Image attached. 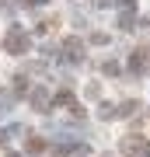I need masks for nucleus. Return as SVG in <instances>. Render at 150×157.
<instances>
[{
  "label": "nucleus",
  "instance_id": "f257e3e1",
  "mask_svg": "<svg viewBox=\"0 0 150 157\" xmlns=\"http://www.w3.org/2000/svg\"><path fill=\"white\" fill-rule=\"evenodd\" d=\"M4 45H7V52H11V56H25L28 52V35H25V28H14L7 32V39H4Z\"/></svg>",
  "mask_w": 150,
  "mask_h": 157
},
{
  "label": "nucleus",
  "instance_id": "f03ea898",
  "mask_svg": "<svg viewBox=\"0 0 150 157\" xmlns=\"http://www.w3.org/2000/svg\"><path fill=\"white\" fill-rule=\"evenodd\" d=\"M63 52H67V59L80 63V59H84V45H80V39H67V42H63Z\"/></svg>",
  "mask_w": 150,
  "mask_h": 157
},
{
  "label": "nucleus",
  "instance_id": "7ed1b4c3",
  "mask_svg": "<svg viewBox=\"0 0 150 157\" xmlns=\"http://www.w3.org/2000/svg\"><path fill=\"white\" fill-rule=\"evenodd\" d=\"M143 67H147V49H136V52H133V59H129V70H136V73H140Z\"/></svg>",
  "mask_w": 150,
  "mask_h": 157
},
{
  "label": "nucleus",
  "instance_id": "20e7f679",
  "mask_svg": "<svg viewBox=\"0 0 150 157\" xmlns=\"http://www.w3.org/2000/svg\"><path fill=\"white\" fill-rule=\"evenodd\" d=\"M52 105H73V94H70V91H60V94H56V101H52Z\"/></svg>",
  "mask_w": 150,
  "mask_h": 157
},
{
  "label": "nucleus",
  "instance_id": "39448f33",
  "mask_svg": "<svg viewBox=\"0 0 150 157\" xmlns=\"http://www.w3.org/2000/svg\"><path fill=\"white\" fill-rule=\"evenodd\" d=\"M25 91H28V80L17 77V80H14V94H25Z\"/></svg>",
  "mask_w": 150,
  "mask_h": 157
},
{
  "label": "nucleus",
  "instance_id": "423d86ee",
  "mask_svg": "<svg viewBox=\"0 0 150 157\" xmlns=\"http://www.w3.org/2000/svg\"><path fill=\"white\" fill-rule=\"evenodd\" d=\"M39 150H45L42 140H32V143H28V154H39Z\"/></svg>",
  "mask_w": 150,
  "mask_h": 157
},
{
  "label": "nucleus",
  "instance_id": "0eeeda50",
  "mask_svg": "<svg viewBox=\"0 0 150 157\" xmlns=\"http://www.w3.org/2000/svg\"><path fill=\"white\" fill-rule=\"evenodd\" d=\"M140 157H150V143H143V147H140Z\"/></svg>",
  "mask_w": 150,
  "mask_h": 157
},
{
  "label": "nucleus",
  "instance_id": "6e6552de",
  "mask_svg": "<svg viewBox=\"0 0 150 157\" xmlns=\"http://www.w3.org/2000/svg\"><path fill=\"white\" fill-rule=\"evenodd\" d=\"M21 4H25V7H35V4H39V0H21Z\"/></svg>",
  "mask_w": 150,
  "mask_h": 157
},
{
  "label": "nucleus",
  "instance_id": "1a4fd4ad",
  "mask_svg": "<svg viewBox=\"0 0 150 157\" xmlns=\"http://www.w3.org/2000/svg\"><path fill=\"white\" fill-rule=\"evenodd\" d=\"M7 157H17V154H7Z\"/></svg>",
  "mask_w": 150,
  "mask_h": 157
}]
</instances>
